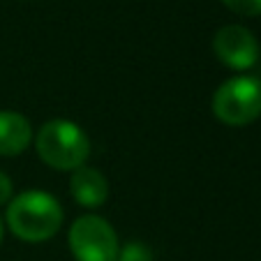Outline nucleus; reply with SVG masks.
<instances>
[{
	"label": "nucleus",
	"instance_id": "3",
	"mask_svg": "<svg viewBox=\"0 0 261 261\" xmlns=\"http://www.w3.org/2000/svg\"><path fill=\"white\" fill-rule=\"evenodd\" d=\"M213 114L231 127L254 123L261 116V81L254 76L227 79L213 95Z\"/></svg>",
	"mask_w": 261,
	"mask_h": 261
},
{
	"label": "nucleus",
	"instance_id": "10",
	"mask_svg": "<svg viewBox=\"0 0 261 261\" xmlns=\"http://www.w3.org/2000/svg\"><path fill=\"white\" fill-rule=\"evenodd\" d=\"M12 190H14V185H12V178L7 176L5 171H0V206L12 201Z\"/></svg>",
	"mask_w": 261,
	"mask_h": 261
},
{
	"label": "nucleus",
	"instance_id": "6",
	"mask_svg": "<svg viewBox=\"0 0 261 261\" xmlns=\"http://www.w3.org/2000/svg\"><path fill=\"white\" fill-rule=\"evenodd\" d=\"M69 192L74 201L84 208H99L109 199V182L102 171L93 167H79L72 171L69 178Z\"/></svg>",
	"mask_w": 261,
	"mask_h": 261
},
{
	"label": "nucleus",
	"instance_id": "5",
	"mask_svg": "<svg viewBox=\"0 0 261 261\" xmlns=\"http://www.w3.org/2000/svg\"><path fill=\"white\" fill-rule=\"evenodd\" d=\"M213 51L217 60L231 69H250L259 60V42L243 25H224L213 37Z\"/></svg>",
	"mask_w": 261,
	"mask_h": 261
},
{
	"label": "nucleus",
	"instance_id": "7",
	"mask_svg": "<svg viewBox=\"0 0 261 261\" xmlns=\"http://www.w3.org/2000/svg\"><path fill=\"white\" fill-rule=\"evenodd\" d=\"M33 141V127L28 118L16 111H0V155H21Z\"/></svg>",
	"mask_w": 261,
	"mask_h": 261
},
{
	"label": "nucleus",
	"instance_id": "1",
	"mask_svg": "<svg viewBox=\"0 0 261 261\" xmlns=\"http://www.w3.org/2000/svg\"><path fill=\"white\" fill-rule=\"evenodd\" d=\"M7 224L21 241L44 243L58 233L63 224V208L54 194L28 190L7 203Z\"/></svg>",
	"mask_w": 261,
	"mask_h": 261
},
{
	"label": "nucleus",
	"instance_id": "2",
	"mask_svg": "<svg viewBox=\"0 0 261 261\" xmlns=\"http://www.w3.org/2000/svg\"><path fill=\"white\" fill-rule=\"evenodd\" d=\"M35 150L46 167L56 171H74L86 164L90 155V139L72 120L56 118L40 127Z\"/></svg>",
	"mask_w": 261,
	"mask_h": 261
},
{
	"label": "nucleus",
	"instance_id": "8",
	"mask_svg": "<svg viewBox=\"0 0 261 261\" xmlns=\"http://www.w3.org/2000/svg\"><path fill=\"white\" fill-rule=\"evenodd\" d=\"M116 261H153V252L148 250L143 243L132 241L123 250H118V259Z\"/></svg>",
	"mask_w": 261,
	"mask_h": 261
},
{
	"label": "nucleus",
	"instance_id": "4",
	"mask_svg": "<svg viewBox=\"0 0 261 261\" xmlns=\"http://www.w3.org/2000/svg\"><path fill=\"white\" fill-rule=\"evenodd\" d=\"M69 250L76 261H116L118 236L114 227L99 215H81L69 227Z\"/></svg>",
	"mask_w": 261,
	"mask_h": 261
},
{
	"label": "nucleus",
	"instance_id": "9",
	"mask_svg": "<svg viewBox=\"0 0 261 261\" xmlns=\"http://www.w3.org/2000/svg\"><path fill=\"white\" fill-rule=\"evenodd\" d=\"M222 3L241 16H259L261 14V0H222Z\"/></svg>",
	"mask_w": 261,
	"mask_h": 261
},
{
	"label": "nucleus",
	"instance_id": "11",
	"mask_svg": "<svg viewBox=\"0 0 261 261\" xmlns=\"http://www.w3.org/2000/svg\"><path fill=\"white\" fill-rule=\"evenodd\" d=\"M3 233L5 231H3V220H0V243H3Z\"/></svg>",
	"mask_w": 261,
	"mask_h": 261
}]
</instances>
